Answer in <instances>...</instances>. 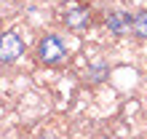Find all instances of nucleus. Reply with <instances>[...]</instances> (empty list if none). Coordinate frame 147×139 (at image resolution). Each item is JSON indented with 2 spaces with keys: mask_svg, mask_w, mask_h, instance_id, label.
Returning a JSON list of instances; mask_svg holds the SVG:
<instances>
[{
  "mask_svg": "<svg viewBox=\"0 0 147 139\" xmlns=\"http://www.w3.org/2000/svg\"><path fill=\"white\" fill-rule=\"evenodd\" d=\"M38 59L46 67L62 64L67 59V48H64L62 38H59V35H46V38H40V43H38Z\"/></svg>",
  "mask_w": 147,
  "mask_h": 139,
  "instance_id": "f257e3e1",
  "label": "nucleus"
},
{
  "mask_svg": "<svg viewBox=\"0 0 147 139\" xmlns=\"http://www.w3.org/2000/svg\"><path fill=\"white\" fill-rule=\"evenodd\" d=\"M24 54V40L16 32H3L0 35V64H13Z\"/></svg>",
  "mask_w": 147,
  "mask_h": 139,
  "instance_id": "f03ea898",
  "label": "nucleus"
},
{
  "mask_svg": "<svg viewBox=\"0 0 147 139\" xmlns=\"http://www.w3.org/2000/svg\"><path fill=\"white\" fill-rule=\"evenodd\" d=\"M91 22V8L83 3H70L64 8V24L70 30H83L86 24Z\"/></svg>",
  "mask_w": 147,
  "mask_h": 139,
  "instance_id": "7ed1b4c3",
  "label": "nucleus"
},
{
  "mask_svg": "<svg viewBox=\"0 0 147 139\" xmlns=\"http://www.w3.org/2000/svg\"><path fill=\"white\" fill-rule=\"evenodd\" d=\"M107 27L112 35H126L131 30V13L126 11H110L107 13Z\"/></svg>",
  "mask_w": 147,
  "mask_h": 139,
  "instance_id": "20e7f679",
  "label": "nucleus"
},
{
  "mask_svg": "<svg viewBox=\"0 0 147 139\" xmlns=\"http://www.w3.org/2000/svg\"><path fill=\"white\" fill-rule=\"evenodd\" d=\"M131 30L136 38H147V11H136L134 13V19H131Z\"/></svg>",
  "mask_w": 147,
  "mask_h": 139,
  "instance_id": "39448f33",
  "label": "nucleus"
},
{
  "mask_svg": "<svg viewBox=\"0 0 147 139\" xmlns=\"http://www.w3.org/2000/svg\"><path fill=\"white\" fill-rule=\"evenodd\" d=\"M105 75H107V67H96V70H88V78L91 80H105Z\"/></svg>",
  "mask_w": 147,
  "mask_h": 139,
  "instance_id": "423d86ee",
  "label": "nucleus"
}]
</instances>
